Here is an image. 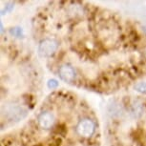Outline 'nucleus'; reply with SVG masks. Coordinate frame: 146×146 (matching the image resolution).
Returning <instances> with one entry per match:
<instances>
[{"instance_id": "obj_7", "label": "nucleus", "mask_w": 146, "mask_h": 146, "mask_svg": "<svg viewBox=\"0 0 146 146\" xmlns=\"http://www.w3.org/2000/svg\"><path fill=\"white\" fill-rule=\"evenodd\" d=\"M11 33L15 35V36H17V37H20L22 35V30L21 28H13L11 30Z\"/></svg>"}, {"instance_id": "obj_6", "label": "nucleus", "mask_w": 146, "mask_h": 146, "mask_svg": "<svg viewBox=\"0 0 146 146\" xmlns=\"http://www.w3.org/2000/svg\"><path fill=\"white\" fill-rule=\"evenodd\" d=\"M48 87L50 89H56V88L58 87V81L56 79H50L48 81Z\"/></svg>"}, {"instance_id": "obj_10", "label": "nucleus", "mask_w": 146, "mask_h": 146, "mask_svg": "<svg viewBox=\"0 0 146 146\" xmlns=\"http://www.w3.org/2000/svg\"><path fill=\"white\" fill-rule=\"evenodd\" d=\"M143 29H144V31H145V33H146V28H143Z\"/></svg>"}, {"instance_id": "obj_2", "label": "nucleus", "mask_w": 146, "mask_h": 146, "mask_svg": "<svg viewBox=\"0 0 146 146\" xmlns=\"http://www.w3.org/2000/svg\"><path fill=\"white\" fill-rule=\"evenodd\" d=\"M57 47H58L57 41L52 39V38H46L40 42L39 47H38V52L41 56H51L56 51Z\"/></svg>"}, {"instance_id": "obj_8", "label": "nucleus", "mask_w": 146, "mask_h": 146, "mask_svg": "<svg viewBox=\"0 0 146 146\" xmlns=\"http://www.w3.org/2000/svg\"><path fill=\"white\" fill-rule=\"evenodd\" d=\"M13 3H9L6 6V8H5V10H2V15H5V13H8V12H10V11H12L13 10Z\"/></svg>"}, {"instance_id": "obj_1", "label": "nucleus", "mask_w": 146, "mask_h": 146, "mask_svg": "<svg viewBox=\"0 0 146 146\" xmlns=\"http://www.w3.org/2000/svg\"><path fill=\"white\" fill-rule=\"evenodd\" d=\"M95 129L96 125L94 121L91 120L90 118H84L79 121L76 126V133L82 137H90L93 136Z\"/></svg>"}, {"instance_id": "obj_4", "label": "nucleus", "mask_w": 146, "mask_h": 146, "mask_svg": "<svg viewBox=\"0 0 146 146\" xmlns=\"http://www.w3.org/2000/svg\"><path fill=\"white\" fill-rule=\"evenodd\" d=\"M38 124L43 129H51L54 124V117L50 112L41 113L38 117Z\"/></svg>"}, {"instance_id": "obj_5", "label": "nucleus", "mask_w": 146, "mask_h": 146, "mask_svg": "<svg viewBox=\"0 0 146 146\" xmlns=\"http://www.w3.org/2000/svg\"><path fill=\"white\" fill-rule=\"evenodd\" d=\"M135 89H136L137 92H139L141 94H145V95H146V83H145V82H140V83H137L136 86H135Z\"/></svg>"}, {"instance_id": "obj_3", "label": "nucleus", "mask_w": 146, "mask_h": 146, "mask_svg": "<svg viewBox=\"0 0 146 146\" xmlns=\"http://www.w3.org/2000/svg\"><path fill=\"white\" fill-rule=\"evenodd\" d=\"M58 74L60 78L63 81L68 82V83H71L76 79V72L73 67H71L69 65H62L59 68Z\"/></svg>"}, {"instance_id": "obj_9", "label": "nucleus", "mask_w": 146, "mask_h": 146, "mask_svg": "<svg viewBox=\"0 0 146 146\" xmlns=\"http://www.w3.org/2000/svg\"><path fill=\"white\" fill-rule=\"evenodd\" d=\"M1 32H3V24L1 23Z\"/></svg>"}]
</instances>
